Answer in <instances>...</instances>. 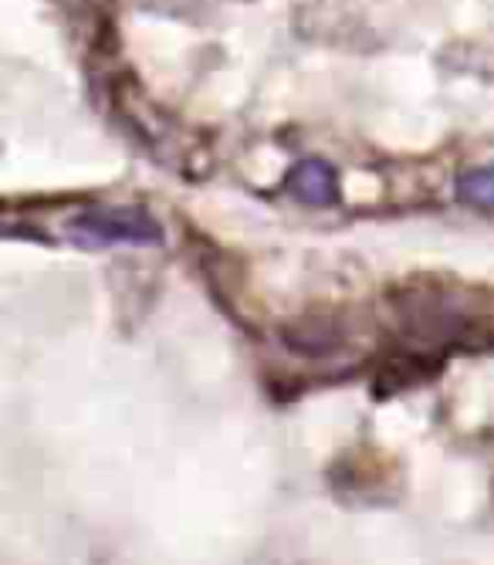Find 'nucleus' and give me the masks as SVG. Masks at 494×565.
I'll list each match as a JSON object with an SVG mask.
<instances>
[{
    "label": "nucleus",
    "instance_id": "nucleus-1",
    "mask_svg": "<svg viewBox=\"0 0 494 565\" xmlns=\"http://www.w3.org/2000/svg\"><path fill=\"white\" fill-rule=\"evenodd\" d=\"M68 237L92 247H150L163 241V227L139 207H92L68 221Z\"/></svg>",
    "mask_w": 494,
    "mask_h": 565
},
{
    "label": "nucleus",
    "instance_id": "nucleus-2",
    "mask_svg": "<svg viewBox=\"0 0 494 565\" xmlns=\"http://www.w3.org/2000/svg\"><path fill=\"white\" fill-rule=\"evenodd\" d=\"M288 193L305 207H329L339 200V173L325 160H302L284 177Z\"/></svg>",
    "mask_w": 494,
    "mask_h": 565
},
{
    "label": "nucleus",
    "instance_id": "nucleus-3",
    "mask_svg": "<svg viewBox=\"0 0 494 565\" xmlns=\"http://www.w3.org/2000/svg\"><path fill=\"white\" fill-rule=\"evenodd\" d=\"M458 196L468 207L494 211V167H474L458 177Z\"/></svg>",
    "mask_w": 494,
    "mask_h": 565
}]
</instances>
